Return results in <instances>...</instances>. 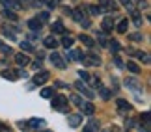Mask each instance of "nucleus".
I'll use <instances>...</instances> for the list:
<instances>
[{"mask_svg": "<svg viewBox=\"0 0 151 132\" xmlns=\"http://www.w3.org/2000/svg\"><path fill=\"white\" fill-rule=\"evenodd\" d=\"M99 6H101L103 13H116L119 8L116 0H99Z\"/></svg>", "mask_w": 151, "mask_h": 132, "instance_id": "f257e3e1", "label": "nucleus"}, {"mask_svg": "<svg viewBox=\"0 0 151 132\" xmlns=\"http://www.w3.org/2000/svg\"><path fill=\"white\" fill-rule=\"evenodd\" d=\"M52 108H56V110H60V112H67V99L63 95H58L54 97V101H52Z\"/></svg>", "mask_w": 151, "mask_h": 132, "instance_id": "f03ea898", "label": "nucleus"}, {"mask_svg": "<svg viewBox=\"0 0 151 132\" xmlns=\"http://www.w3.org/2000/svg\"><path fill=\"white\" fill-rule=\"evenodd\" d=\"M73 19L77 21L78 24H82V26H86V28L90 26V21L86 19V13H84V9H82V8H78V9H75V11H73Z\"/></svg>", "mask_w": 151, "mask_h": 132, "instance_id": "7ed1b4c3", "label": "nucleus"}, {"mask_svg": "<svg viewBox=\"0 0 151 132\" xmlns=\"http://www.w3.org/2000/svg\"><path fill=\"white\" fill-rule=\"evenodd\" d=\"M75 88H77V89H78V91H80V93H82L84 97H88V99H93V91L88 89V86H86L84 82H80V80H78V82L75 84Z\"/></svg>", "mask_w": 151, "mask_h": 132, "instance_id": "20e7f679", "label": "nucleus"}, {"mask_svg": "<svg viewBox=\"0 0 151 132\" xmlns=\"http://www.w3.org/2000/svg\"><path fill=\"white\" fill-rule=\"evenodd\" d=\"M50 61H52V65H56L58 69H63V67H65V61H63L62 54H58V52H52L50 54Z\"/></svg>", "mask_w": 151, "mask_h": 132, "instance_id": "39448f33", "label": "nucleus"}, {"mask_svg": "<svg viewBox=\"0 0 151 132\" xmlns=\"http://www.w3.org/2000/svg\"><path fill=\"white\" fill-rule=\"evenodd\" d=\"M82 60H84V64L86 65H101V60H99V56H95V54H88V56H82Z\"/></svg>", "mask_w": 151, "mask_h": 132, "instance_id": "423d86ee", "label": "nucleus"}, {"mask_svg": "<svg viewBox=\"0 0 151 132\" xmlns=\"http://www.w3.org/2000/svg\"><path fill=\"white\" fill-rule=\"evenodd\" d=\"M125 86L127 88H129L131 91H134V93H138V91H140V82H138L136 78H125Z\"/></svg>", "mask_w": 151, "mask_h": 132, "instance_id": "0eeeda50", "label": "nucleus"}, {"mask_svg": "<svg viewBox=\"0 0 151 132\" xmlns=\"http://www.w3.org/2000/svg\"><path fill=\"white\" fill-rule=\"evenodd\" d=\"M67 123H69V127L77 128L78 125L82 123V116H78V113H71V116H67Z\"/></svg>", "mask_w": 151, "mask_h": 132, "instance_id": "6e6552de", "label": "nucleus"}, {"mask_svg": "<svg viewBox=\"0 0 151 132\" xmlns=\"http://www.w3.org/2000/svg\"><path fill=\"white\" fill-rule=\"evenodd\" d=\"M47 80H49V73L47 71H41V73H37L36 76H34V84H36V86H43Z\"/></svg>", "mask_w": 151, "mask_h": 132, "instance_id": "1a4fd4ad", "label": "nucleus"}, {"mask_svg": "<svg viewBox=\"0 0 151 132\" xmlns=\"http://www.w3.org/2000/svg\"><path fill=\"white\" fill-rule=\"evenodd\" d=\"M78 108L82 110L84 116H93V112H95V106L91 104V102H84V101H82V104H80Z\"/></svg>", "mask_w": 151, "mask_h": 132, "instance_id": "9d476101", "label": "nucleus"}, {"mask_svg": "<svg viewBox=\"0 0 151 132\" xmlns=\"http://www.w3.org/2000/svg\"><path fill=\"white\" fill-rule=\"evenodd\" d=\"M15 61H17V65L24 67V65H28V64H30V58H28V54H22V52H19V54L15 56Z\"/></svg>", "mask_w": 151, "mask_h": 132, "instance_id": "9b49d317", "label": "nucleus"}, {"mask_svg": "<svg viewBox=\"0 0 151 132\" xmlns=\"http://www.w3.org/2000/svg\"><path fill=\"white\" fill-rule=\"evenodd\" d=\"M28 26H30L34 32H39V30L43 28V22H41V21H39L37 17H36V19H30V21H28Z\"/></svg>", "mask_w": 151, "mask_h": 132, "instance_id": "f8f14e48", "label": "nucleus"}, {"mask_svg": "<svg viewBox=\"0 0 151 132\" xmlns=\"http://www.w3.org/2000/svg\"><path fill=\"white\" fill-rule=\"evenodd\" d=\"M101 28H103V32H112V28H114V19H112V17H106V19L103 21Z\"/></svg>", "mask_w": 151, "mask_h": 132, "instance_id": "ddd939ff", "label": "nucleus"}, {"mask_svg": "<svg viewBox=\"0 0 151 132\" xmlns=\"http://www.w3.org/2000/svg\"><path fill=\"white\" fill-rule=\"evenodd\" d=\"M2 2L6 4V8H9V9H21V6H22L21 0H2Z\"/></svg>", "mask_w": 151, "mask_h": 132, "instance_id": "4468645a", "label": "nucleus"}, {"mask_svg": "<svg viewBox=\"0 0 151 132\" xmlns=\"http://www.w3.org/2000/svg\"><path fill=\"white\" fill-rule=\"evenodd\" d=\"M43 45H45L47 49H56V47H58V41H56L54 36H49V37L43 39Z\"/></svg>", "mask_w": 151, "mask_h": 132, "instance_id": "2eb2a0df", "label": "nucleus"}, {"mask_svg": "<svg viewBox=\"0 0 151 132\" xmlns=\"http://www.w3.org/2000/svg\"><path fill=\"white\" fill-rule=\"evenodd\" d=\"M118 108H119V112H131V108H132V106H131L127 101L119 99V101H118Z\"/></svg>", "mask_w": 151, "mask_h": 132, "instance_id": "dca6fc26", "label": "nucleus"}, {"mask_svg": "<svg viewBox=\"0 0 151 132\" xmlns=\"http://www.w3.org/2000/svg\"><path fill=\"white\" fill-rule=\"evenodd\" d=\"M80 41H82V45H86V47H90V49L95 45V43H93V39H91L90 36H86V34H80Z\"/></svg>", "mask_w": 151, "mask_h": 132, "instance_id": "f3484780", "label": "nucleus"}, {"mask_svg": "<svg viewBox=\"0 0 151 132\" xmlns=\"http://www.w3.org/2000/svg\"><path fill=\"white\" fill-rule=\"evenodd\" d=\"M52 32H54V34H63V32H65V28H63V24H62L60 21H56L54 24H52Z\"/></svg>", "mask_w": 151, "mask_h": 132, "instance_id": "a211bd4d", "label": "nucleus"}, {"mask_svg": "<svg viewBox=\"0 0 151 132\" xmlns=\"http://www.w3.org/2000/svg\"><path fill=\"white\" fill-rule=\"evenodd\" d=\"M127 28H129V21H127V19L119 21V24H118V32H119V34H125V32H127Z\"/></svg>", "mask_w": 151, "mask_h": 132, "instance_id": "6ab92c4d", "label": "nucleus"}, {"mask_svg": "<svg viewBox=\"0 0 151 132\" xmlns=\"http://www.w3.org/2000/svg\"><path fill=\"white\" fill-rule=\"evenodd\" d=\"M28 125V127H30V128H37V127H43V121H41V119H30V121H28L26 123Z\"/></svg>", "mask_w": 151, "mask_h": 132, "instance_id": "aec40b11", "label": "nucleus"}, {"mask_svg": "<svg viewBox=\"0 0 151 132\" xmlns=\"http://www.w3.org/2000/svg\"><path fill=\"white\" fill-rule=\"evenodd\" d=\"M131 15H132V21H134V24H136V26H142V17H140V13H138L136 9H132Z\"/></svg>", "mask_w": 151, "mask_h": 132, "instance_id": "412c9836", "label": "nucleus"}, {"mask_svg": "<svg viewBox=\"0 0 151 132\" xmlns=\"http://www.w3.org/2000/svg\"><path fill=\"white\" fill-rule=\"evenodd\" d=\"M82 52H80V50H71V52H69V58H71L73 61H78V60H82Z\"/></svg>", "mask_w": 151, "mask_h": 132, "instance_id": "4be33fe9", "label": "nucleus"}, {"mask_svg": "<svg viewBox=\"0 0 151 132\" xmlns=\"http://www.w3.org/2000/svg\"><path fill=\"white\" fill-rule=\"evenodd\" d=\"M52 95H54V88H45V89H41V97H43V99H50Z\"/></svg>", "mask_w": 151, "mask_h": 132, "instance_id": "5701e85b", "label": "nucleus"}, {"mask_svg": "<svg viewBox=\"0 0 151 132\" xmlns=\"http://www.w3.org/2000/svg\"><path fill=\"white\" fill-rule=\"evenodd\" d=\"M132 54H134L140 61H144V64H149V56H147L146 52H132Z\"/></svg>", "mask_w": 151, "mask_h": 132, "instance_id": "b1692460", "label": "nucleus"}, {"mask_svg": "<svg viewBox=\"0 0 151 132\" xmlns=\"http://www.w3.org/2000/svg\"><path fill=\"white\" fill-rule=\"evenodd\" d=\"M4 17L6 19H11V21H17V15L13 13V9H9V8L4 9Z\"/></svg>", "mask_w": 151, "mask_h": 132, "instance_id": "393cba45", "label": "nucleus"}, {"mask_svg": "<svg viewBox=\"0 0 151 132\" xmlns=\"http://www.w3.org/2000/svg\"><path fill=\"white\" fill-rule=\"evenodd\" d=\"M127 69H129L131 73H134V74H136V73H140V67H138L134 61H127Z\"/></svg>", "mask_w": 151, "mask_h": 132, "instance_id": "a878e982", "label": "nucleus"}, {"mask_svg": "<svg viewBox=\"0 0 151 132\" xmlns=\"http://www.w3.org/2000/svg\"><path fill=\"white\" fill-rule=\"evenodd\" d=\"M73 43H75V41H73V37H69V36H65V37L62 39V45H63L65 49H71V47H73Z\"/></svg>", "mask_w": 151, "mask_h": 132, "instance_id": "bb28decb", "label": "nucleus"}, {"mask_svg": "<svg viewBox=\"0 0 151 132\" xmlns=\"http://www.w3.org/2000/svg\"><path fill=\"white\" fill-rule=\"evenodd\" d=\"M97 128H99V121L91 119V121L88 123V127H86V132H90V130H97Z\"/></svg>", "mask_w": 151, "mask_h": 132, "instance_id": "cd10ccee", "label": "nucleus"}, {"mask_svg": "<svg viewBox=\"0 0 151 132\" xmlns=\"http://www.w3.org/2000/svg\"><path fill=\"white\" fill-rule=\"evenodd\" d=\"M99 93H101V97H103L104 101H108V99H110V91H108L106 88H103V86L99 88Z\"/></svg>", "mask_w": 151, "mask_h": 132, "instance_id": "c85d7f7f", "label": "nucleus"}, {"mask_svg": "<svg viewBox=\"0 0 151 132\" xmlns=\"http://www.w3.org/2000/svg\"><path fill=\"white\" fill-rule=\"evenodd\" d=\"M90 11H91V15H101L103 13V9H101V6H90L88 8Z\"/></svg>", "mask_w": 151, "mask_h": 132, "instance_id": "c756f323", "label": "nucleus"}, {"mask_svg": "<svg viewBox=\"0 0 151 132\" xmlns=\"http://www.w3.org/2000/svg\"><path fill=\"white\" fill-rule=\"evenodd\" d=\"M69 101H71L75 106H80V104H82V99H80L78 95H71V97H69Z\"/></svg>", "mask_w": 151, "mask_h": 132, "instance_id": "7c9ffc66", "label": "nucleus"}, {"mask_svg": "<svg viewBox=\"0 0 151 132\" xmlns=\"http://www.w3.org/2000/svg\"><path fill=\"white\" fill-rule=\"evenodd\" d=\"M37 19L41 21V22H47L49 21V13H47V11H39V13H37Z\"/></svg>", "mask_w": 151, "mask_h": 132, "instance_id": "2f4dec72", "label": "nucleus"}, {"mask_svg": "<svg viewBox=\"0 0 151 132\" xmlns=\"http://www.w3.org/2000/svg\"><path fill=\"white\" fill-rule=\"evenodd\" d=\"M110 43V49L114 50V52H118L119 50V41H116V39H112V41H108Z\"/></svg>", "mask_w": 151, "mask_h": 132, "instance_id": "473e14b6", "label": "nucleus"}, {"mask_svg": "<svg viewBox=\"0 0 151 132\" xmlns=\"http://www.w3.org/2000/svg\"><path fill=\"white\" fill-rule=\"evenodd\" d=\"M119 2H121V4H123V6H125V8H129L131 11H132V9H134V6H132V0H119Z\"/></svg>", "mask_w": 151, "mask_h": 132, "instance_id": "72a5a7b5", "label": "nucleus"}, {"mask_svg": "<svg viewBox=\"0 0 151 132\" xmlns=\"http://www.w3.org/2000/svg\"><path fill=\"white\" fill-rule=\"evenodd\" d=\"M2 76L8 78V80H15V78H17L15 74H11V71H2Z\"/></svg>", "mask_w": 151, "mask_h": 132, "instance_id": "f704fd0d", "label": "nucleus"}, {"mask_svg": "<svg viewBox=\"0 0 151 132\" xmlns=\"http://www.w3.org/2000/svg\"><path fill=\"white\" fill-rule=\"evenodd\" d=\"M97 39H99V45H101V47H106V39H104V34H99V36H97Z\"/></svg>", "mask_w": 151, "mask_h": 132, "instance_id": "c9c22d12", "label": "nucleus"}, {"mask_svg": "<svg viewBox=\"0 0 151 132\" xmlns=\"http://www.w3.org/2000/svg\"><path fill=\"white\" fill-rule=\"evenodd\" d=\"M129 39L131 41H142V34H131Z\"/></svg>", "mask_w": 151, "mask_h": 132, "instance_id": "e433bc0d", "label": "nucleus"}, {"mask_svg": "<svg viewBox=\"0 0 151 132\" xmlns=\"http://www.w3.org/2000/svg\"><path fill=\"white\" fill-rule=\"evenodd\" d=\"M21 49H24V50H32L34 47H32V45L28 43V41H22V43H21Z\"/></svg>", "mask_w": 151, "mask_h": 132, "instance_id": "4c0bfd02", "label": "nucleus"}, {"mask_svg": "<svg viewBox=\"0 0 151 132\" xmlns=\"http://www.w3.org/2000/svg\"><path fill=\"white\" fill-rule=\"evenodd\" d=\"M78 74H80V78H82V80H90V78H91L86 71H78Z\"/></svg>", "mask_w": 151, "mask_h": 132, "instance_id": "58836bf2", "label": "nucleus"}, {"mask_svg": "<svg viewBox=\"0 0 151 132\" xmlns=\"http://www.w3.org/2000/svg\"><path fill=\"white\" fill-rule=\"evenodd\" d=\"M24 2H26L28 6H37V4H39V0H24Z\"/></svg>", "mask_w": 151, "mask_h": 132, "instance_id": "ea45409f", "label": "nucleus"}, {"mask_svg": "<svg viewBox=\"0 0 151 132\" xmlns=\"http://www.w3.org/2000/svg\"><path fill=\"white\" fill-rule=\"evenodd\" d=\"M114 61H116V65H118V67H123V61H121V60L118 58V56L114 58Z\"/></svg>", "mask_w": 151, "mask_h": 132, "instance_id": "a19ab883", "label": "nucleus"}, {"mask_svg": "<svg viewBox=\"0 0 151 132\" xmlns=\"http://www.w3.org/2000/svg\"><path fill=\"white\" fill-rule=\"evenodd\" d=\"M0 47H2V41H0Z\"/></svg>", "mask_w": 151, "mask_h": 132, "instance_id": "79ce46f5", "label": "nucleus"}]
</instances>
